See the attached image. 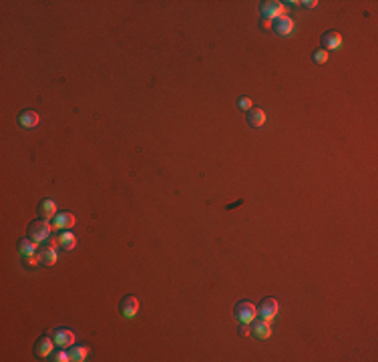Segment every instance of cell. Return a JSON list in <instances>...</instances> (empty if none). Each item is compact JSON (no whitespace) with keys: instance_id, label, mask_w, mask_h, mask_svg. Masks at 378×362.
<instances>
[{"instance_id":"cell-12","label":"cell","mask_w":378,"mask_h":362,"mask_svg":"<svg viewBox=\"0 0 378 362\" xmlns=\"http://www.w3.org/2000/svg\"><path fill=\"white\" fill-rule=\"evenodd\" d=\"M38 121H40V117H38V113L32 111V109H25V111L18 115V123H20L22 129H32V127H36Z\"/></svg>"},{"instance_id":"cell-1","label":"cell","mask_w":378,"mask_h":362,"mask_svg":"<svg viewBox=\"0 0 378 362\" xmlns=\"http://www.w3.org/2000/svg\"><path fill=\"white\" fill-rule=\"evenodd\" d=\"M233 316L238 318L240 324H242V322H244V324H252L253 320H255V316H257V306H253L252 302H248V300H242V302L235 304Z\"/></svg>"},{"instance_id":"cell-7","label":"cell","mask_w":378,"mask_h":362,"mask_svg":"<svg viewBox=\"0 0 378 362\" xmlns=\"http://www.w3.org/2000/svg\"><path fill=\"white\" fill-rule=\"evenodd\" d=\"M294 20L288 16V14H284V16H280V18H276L274 22H272V31L278 34V36H282V38H286V36H290V34L294 33Z\"/></svg>"},{"instance_id":"cell-15","label":"cell","mask_w":378,"mask_h":362,"mask_svg":"<svg viewBox=\"0 0 378 362\" xmlns=\"http://www.w3.org/2000/svg\"><path fill=\"white\" fill-rule=\"evenodd\" d=\"M38 258L42 266H55L57 263V248H53L51 244H46L44 248L38 250Z\"/></svg>"},{"instance_id":"cell-11","label":"cell","mask_w":378,"mask_h":362,"mask_svg":"<svg viewBox=\"0 0 378 362\" xmlns=\"http://www.w3.org/2000/svg\"><path fill=\"white\" fill-rule=\"evenodd\" d=\"M77 224V218L70 213V211H61V213H57L55 215V220H53V230H70L73 226Z\"/></svg>"},{"instance_id":"cell-22","label":"cell","mask_w":378,"mask_h":362,"mask_svg":"<svg viewBox=\"0 0 378 362\" xmlns=\"http://www.w3.org/2000/svg\"><path fill=\"white\" fill-rule=\"evenodd\" d=\"M25 263H27V266H31V268H36V266L40 263V258H38V254H31V256H25Z\"/></svg>"},{"instance_id":"cell-4","label":"cell","mask_w":378,"mask_h":362,"mask_svg":"<svg viewBox=\"0 0 378 362\" xmlns=\"http://www.w3.org/2000/svg\"><path fill=\"white\" fill-rule=\"evenodd\" d=\"M278 310H280V306H278V300H276V298H264V300L259 302V306H257V316L272 322V320L276 318Z\"/></svg>"},{"instance_id":"cell-2","label":"cell","mask_w":378,"mask_h":362,"mask_svg":"<svg viewBox=\"0 0 378 362\" xmlns=\"http://www.w3.org/2000/svg\"><path fill=\"white\" fill-rule=\"evenodd\" d=\"M286 4L284 2H278V0H266V2H262L259 4V14H262V18H266V20H276V18H280V16H284L286 14Z\"/></svg>"},{"instance_id":"cell-17","label":"cell","mask_w":378,"mask_h":362,"mask_svg":"<svg viewBox=\"0 0 378 362\" xmlns=\"http://www.w3.org/2000/svg\"><path fill=\"white\" fill-rule=\"evenodd\" d=\"M18 252L20 256H31V254H38V242H34L32 237H22L18 239Z\"/></svg>"},{"instance_id":"cell-16","label":"cell","mask_w":378,"mask_h":362,"mask_svg":"<svg viewBox=\"0 0 378 362\" xmlns=\"http://www.w3.org/2000/svg\"><path fill=\"white\" fill-rule=\"evenodd\" d=\"M57 239H59V246L63 248L64 252H70V250L77 248V237H75V233L70 230H63L57 235Z\"/></svg>"},{"instance_id":"cell-6","label":"cell","mask_w":378,"mask_h":362,"mask_svg":"<svg viewBox=\"0 0 378 362\" xmlns=\"http://www.w3.org/2000/svg\"><path fill=\"white\" fill-rule=\"evenodd\" d=\"M250 328H252V334L257 338V340H268L270 336H272V322L270 320H266V318H255L252 324H250Z\"/></svg>"},{"instance_id":"cell-8","label":"cell","mask_w":378,"mask_h":362,"mask_svg":"<svg viewBox=\"0 0 378 362\" xmlns=\"http://www.w3.org/2000/svg\"><path fill=\"white\" fill-rule=\"evenodd\" d=\"M53 346H55V340H53V336L51 334H44V336H40L38 338V342H36V346H34V356L36 358H46V356H51V352H53Z\"/></svg>"},{"instance_id":"cell-19","label":"cell","mask_w":378,"mask_h":362,"mask_svg":"<svg viewBox=\"0 0 378 362\" xmlns=\"http://www.w3.org/2000/svg\"><path fill=\"white\" fill-rule=\"evenodd\" d=\"M328 51H324V49H316L314 53H312V61H314L316 65H326L328 63Z\"/></svg>"},{"instance_id":"cell-21","label":"cell","mask_w":378,"mask_h":362,"mask_svg":"<svg viewBox=\"0 0 378 362\" xmlns=\"http://www.w3.org/2000/svg\"><path fill=\"white\" fill-rule=\"evenodd\" d=\"M51 360H55V362H68V360H70V356H68V352H66L64 348H61L59 352H55V354H53V358H51Z\"/></svg>"},{"instance_id":"cell-24","label":"cell","mask_w":378,"mask_h":362,"mask_svg":"<svg viewBox=\"0 0 378 362\" xmlns=\"http://www.w3.org/2000/svg\"><path fill=\"white\" fill-rule=\"evenodd\" d=\"M270 29H272V20L262 18V31H270Z\"/></svg>"},{"instance_id":"cell-20","label":"cell","mask_w":378,"mask_h":362,"mask_svg":"<svg viewBox=\"0 0 378 362\" xmlns=\"http://www.w3.org/2000/svg\"><path fill=\"white\" fill-rule=\"evenodd\" d=\"M252 107H253V101L250 99V97H246V95H244V97H238V109H242V111L248 113Z\"/></svg>"},{"instance_id":"cell-23","label":"cell","mask_w":378,"mask_h":362,"mask_svg":"<svg viewBox=\"0 0 378 362\" xmlns=\"http://www.w3.org/2000/svg\"><path fill=\"white\" fill-rule=\"evenodd\" d=\"M240 334H242V336H250V334H252L250 324H244V322H242V326H240Z\"/></svg>"},{"instance_id":"cell-18","label":"cell","mask_w":378,"mask_h":362,"mask_svg":"<svg viewBox=\"0 0 378 362\" xmlns=\"http://www.w3.org/2000/svg\"><path fill=\"white\" fill-rule=\"evenodd\" d=\"M89 352H91V348H89V346H75V344H73V346L68 348V356H70V360L73 362L87 360Z\"/></svg>"},{"instance_id":"cell-14","label":"cell","mask_w":378,"mask_h":362,"mask_svg":"<svg viewBox=\"0 0 378 362\" xmlns=\"http://www.w3.org/2000/svg\"><path fill=\"white\" fill-rule=\"evenodd\" d=\"M264 123H266V111L259 109V107H252V109L248 111V125L253 127V129H257V127H262Z\"/></svg>"},{"instance_id":"cell-25","label":"cell","mask_w":378,"mask_h":362,"mask_svg":"<svg viewBox=\"0 0 378 362\" xmlns=\"http://www.w3.org/2000/svg\"><path fill=\"white\" fill-rule=\"evenodd\" d=\"M300 4H304L306 8H316V6H318V2H316V0H304V2H300Z\"/></svg>"},{"instance_id":"cell-5","label":"cell","mask_w":378,"mask_h":362,"mask_svg":"<svg viewBox=\"0 0 378 362\" xmlns=\"http://www.w3.org/2000/svg\"><path fill=\"white\" fill-rule=\"evenodd\" d=\"M139 310H141V304H139V300L135 296H125L121 300V304H119V312L127 320H133L139 314Z\"/></svg>"},{"instance_id":"cell-3","label":"cell","mask_w":378,"mask_h":362,"mask_svg":"<svg viewBox=\"0 0 378 362\" xmlns=\"http://www.w3.org/2000/svg\"><path fill=\"white\" fill-rule=\"evenodd\" d=\"M53 235V226L49 224V220H36L29 226V237H32L34 242H46Z\"/></svg>"},{"instance_id":"cell-10","label":"cell","mask_w":378,"mask_h":362,"mask_svg":"<svg viewBox=\"0 0 378 362\" xmlns=\"http://www.w3.org/2000/svg\"><path fill=\"white\" fill-rule=\"evenodd\" d=\"M320 40H322V49L324 51H338L342 46V34L338 31H326Z\"/></svg>"},{"instance_id":"cell-13","label":"cell","mask_w":378,"mask_h":362,"mask_svg":"<svg viewBox=\"0 0 378 362\" xmlns=\"http://www.w3.org/2000/svg\"><path fill=\"white\" fill-rule=\"evenodd\" d=\"M57 213H59V211H57V203H55L53 199H42V201L38 203V215H40L42 220H55Z\"/></svg>"},{"instance_id":"cell-9","label":"cell","mask_w":378,"mask_h":362,"mask_svg":"<svg viewBox=\"0 0 378 362\" xmlns=\"http://www.w3.org/2000/svg\"><path fill=\"white\" fill-rule=\"evenodd\" d=\"M51 336L59 348H70L75 344V334L66 328H55L51 332Z\"/></svg>"}]
</instances>
